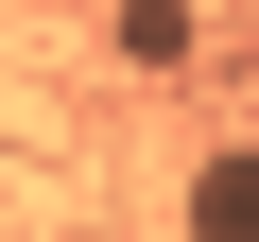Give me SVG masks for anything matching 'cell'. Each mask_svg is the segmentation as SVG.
Instances as JSON below:
<instances>
[{
    "mask_svg": "<svg viewBox=\"0 0 259 242\" xmlns=\"http://www.w3.org/2000/svg\"><path fill=\"white\" fill-rule=\"evenodd\" d=\"M190 52V0H121V69H173Z\"/></svg>",
    "mask_w": 259,
    "mask_h": 242,
    "instance_id": "obj_2",
    "label": "cell"
},
{
    "mask_svg": "<svg viewBox=\"0 0 259 242\" xmlns=\"http://www.w3.org/2000/svg\"><path fill=\"white\" fill-rule=\"evenodd\" d=\"M190 242H259V139H225L190 173Z\"/></svg>",
    "mask_w": 259,
    "mask_h": 242,
    "instance_id": "obj_1",
    "label": "cell"
}]
</instances>
